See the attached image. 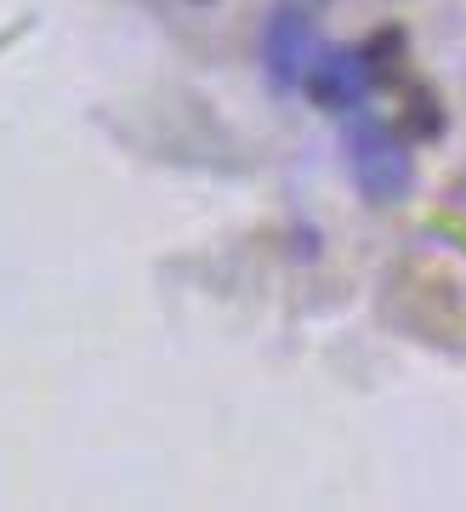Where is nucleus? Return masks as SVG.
Segmentation results:
<instances>
[{"instance_id": "nucleus-1", "label": "nucleus", "mask_w": 466, "mask_h": 512, "mask_svg": "<svg viewBox=\"0 0 466 512\" xmlns=\"http://www.w3.org/2000/svg\"><path fill=\"white\" fill-rule=\"evenodd\" d=\"M347 160H353V177H359V188L370 194V200H398L404 188H410V154H404V143L393 137V126H381V120H370V114L353 109V120H347Z\"/></svg>"}, {"instance_id": "nucleus-2", "label": "nucleus", "mask_w": 466, "mask_h": 512, "mask_svg": "<svg viewBox=\"0 0 466 512\" xmlns=\"http://www.w3.org/2000/svg\"><path fill=\"white\" fill-rule=\"evenodd\" d=\"M313 57H319V35H313V23L296 12V6H279L262 29V63H268L273 86H302L307 69H313Z\"/></svg>"}, {"instance_id": "nucleus-3", "label": "nucleus", "mask_w": 466, "mask_h": 512, "mask_svg": "<svg viewBox=\"0 0 466 512\" xmlns=\"http://www.w3.org/2000/svg\"><path fill=\"white\" fill-rule=\"evenodd\" d=\"M302 86L313 92V103H324V109H336V114H353V109H364V97H370L376 80H370L359 52L319 46V57H313V69H307Z\"/></svg>"}, {"instance_id": "nucleus-4", "label": "nucleus", "mask_w": 466, "mask_h": 512, "mask_svg": "<svg viewBox=\"0 0 466 512\" xmlns=\"http://www.w3.org/2000/svg\"><path fill=\"white\" fill-rule=\"evenodd\" d=\"M410 126L421 131V137H438V131H444V109H438L432 97L415 92V97H410Z\"/></svg>"}]
</instances>
